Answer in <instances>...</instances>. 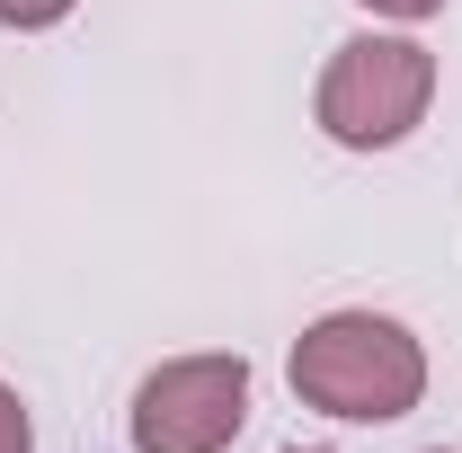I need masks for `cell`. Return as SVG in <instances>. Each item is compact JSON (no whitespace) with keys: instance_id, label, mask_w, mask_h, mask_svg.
<instances>
[{"instance_id":"6da1fadb","label":"cell","mask_w":462,"mask_h":453,"mask_svg":"<svg viewBox=\"0 0 462 453\" xmlns=\"http://www.w3.org/2000/svg\"><path fill=\"white\" fill-rule=\"evenodd\" d=\"M293 392L311 409H329V418H346V427H383V418L418 409L427 347L409 338L401 320H383V311H329L293 347Z\"/></svg>"},{"instance_id":"7a4b0ae2","label":"cell","mask_w":462,"mask_h":453,"mask_svg":"<svg viewBox=\"0 0 462 453\" xmlns=\"http://www.w3.org/2000/svg\"><path fill=\"white\" fill-rule=\"evenodd\" d=\"M427 98H436V54L418 36H356L329 54L320 71V134L346 143V152H392L427 125Z\"/></svg>"},{"instance_id":"3957f363","label":"cell","mask_w":462,"mask_h":453,"mask_svg":"<svg viewBox=\"0 0 462 453\" xmlns=\"http://www.w3.org/2000/svg\"><path fill=\"white\" fill-rule=\"evenodd\" d=\"M249 418L240 356H178L134 392V453H223Z\"/></svg>"},{"instance_id":"277c9868","label":"cell","mask_w":462,"mask_h":453,"mask_svg":"<svg viewBox=\"0 0 462 453\" xmlns=\"http://www.w3.org/2000/svg\"><path fill=\"white\" fill-rule=\"evenodd\" d=\"M80 0H0V27H62Z\"/></svg>"},{"instance_id":"5b68a950","label":"cell","mask_w":462,"mask_h":453,"mask_svg":"<svg viewBox=\"0 0 462 453\" xmlns=\"http://www.w3.org/2000/svg\"><path fill=\"white\" fill-rule=\"evenodd\" d=\"M27 445H36V436H27V400L0 383V453H27Z\"/></svg>"},{"instance_id":"8992f818","label":"cell","mask_w":462,"mask_h":453,"mask_svg":"<svg viewBox=\"0 0 462 453\" xmlns=\"http://www.w3.org/2000/svg\"><path fill=\"white\" fill-rule=\"evenodd\" d=\"M365 9H374V18H436L445 0H365Z\"/></svg>"},{"instance_id":"52a82bcc","label":"cell","mask_w":462,"mask_h":453,"mask_svg":"<svg viewBox=\"0 0 462 453\" xmlns=\"http://www.w3.org/2000/svg\"><path fill=\"white\" fill-rule=\"evenodd\" d=\"M311 453H320V445H311Z\"/></svg>"}]
</instances>
